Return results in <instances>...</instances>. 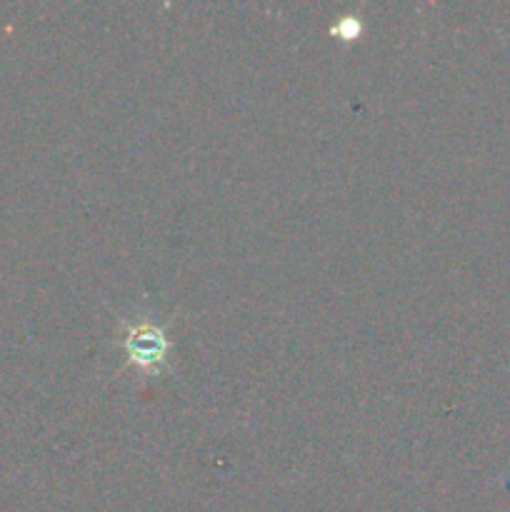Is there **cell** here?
I'll return each instance as SVG.
<instances>
[{
    "label": "cell",
    "instance_id": "cell-1",
    "mask_svg": "<svg viewBox=\"0 0 510 512\" xmlns=\"http://www.w3.org/2000/svg\"><path fill=\"white\" fill-rule=\"evenodd\" d=\"M125 353H128L130 365L138 370H148V373H158L165 365V355H168V338H165L163 328L155 323H133L128 325L125 333Z\"/></svg>",
    "mask_w": 510,
    "mask_h": 512
}]
</instances>
